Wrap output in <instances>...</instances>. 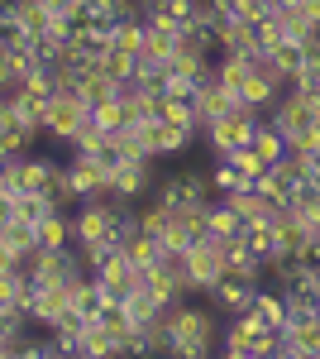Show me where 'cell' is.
Returning a JSON list of instances; mask_svg holds the SVG:
<instances>
[{
  "mask_svg": "<svg viewBox=\"0 0 320 359\" xmlns=\"http://www.w3.org/2000/svg\"><path fill=\"white\" fill-rule=\"evenodd\" d=\"M162 326L172 335V355H182V359L220 355L225 316H220L206 297H177L172 306H162Z\"/></svg>",
  "mask_w": 320,
  "mask_h": 359,
  "instance_id": "obj_1",
  "label": "cell"
},
{
  "mask_svg": "<svg viewBox=\"0 0 320 359\" xmlns=\"http://www.w3.org/2000/svg\"><path fill=\"white\" fill-rule=\"evenodd\" d=\"M220 355L225 359H267V355H277V345H272V331L253 311H239V316H225Z\"/></svg>",
  "mask_w": 320,
  "mask_h": 359,
  "instance_id": "obj_2",
  "label": "cell"
},
{
  "mask_svg": "<svg viewBox=\"0 0 320 359\" xmlns=\"http://www.w3.org/2000/svg\"><path fill=\"white\" fill-rule=\"evenodd\" d=\"M263 115L253 111V106H235L230 115H220V120H211L206 130H201V139H206V149H211V158H230L235 149H244V144H253V125H258Z\"/></svg>",
  "mask_w": 320,
  "mask_h": 359,
  "instance_id": "obj_3",
  "label": "cell"
},
{
  "mask_svg": "<svg viewBox=\"0 0 320 359\" xmlns=\"http://www.w3.org/2000/svg\"><path fill=\"white\" fill-rule=\"evenodd\" d=\"M225 269H230V254H225V240H220V235L206 230V235H196L187 245V278H191V287H196V297H201Z\"/></svg>",
  "mask_w": 320,
  "mask_h": 359,
  "instance_id": "obj_4",
  "label": "cell"
},
{
  "mask_svg": "<svg viewBox=\"0 0 320 359\" xmlns=\"http://www.w3.org/2000/svg\"><path fill=\"white\" fill-rule=\"evenodd\" d=\"M86 115H91V101H81V91H53L48 120H43V139H53L57 149H67V139L77 135V125Z\"/></svg>",
  "mask_w": 320,
  "mask_h": 359,
  "instance_id": "obj_5",
  "label": "cell"
},
{
  "mask_svg": "<svg viewBox=\"0 0 320 359\" xmlns=\"http://www.w3.org/2000/svg\"><path fill=\"white\" fill-rule=\"evenodd\" d=\"M153 182H158V158L139 154V158H120V163L110 168L106 187H115L125 201H144V196L153 192Z\"/></svg>",
  "mask_w": 320,
  "mask_h": 359,
  "instance_id": "obj_6",
  "label": "cell"
},
{
  "mask_svg": "<svg viewBox=\"0 0 320 359\" xmlns=\"http://www.w3.org/2000/svg\"><path fill=\"white\" fill-rule=\"evenodd\" d=\"M196 130H182V125H167V120H148L144 125V144H148V158H182L191 149Z\"/></svg>",
  "mask_w": 320,
  "mask_h": 359,
  "instance_id": "obj_7",
  "label": "cell"
},
{
  "mask_svg": "<svg viewBox=\"0 0 320 359\" xmlns=\"http://www.w3.org/2000/svg\"><path fill=\"white\" fill-rule=\"evenodd\" d=\"M201 297H206L220 316H239V311H249V302H253V283H244V278H235V273H220Z\"/></svg>",
  "mask_w": 320,
  "mask_h": 359,
  "instance_id": "obj_8",
  "label": "cell"
},
{
  "mask_svg": "<svg viewBox=\"0 0 320 359\" xmlns=\"http://www.w3.org/2000/svg\"><path fill=\"white\" fill-rule=\"evenodd\" d=\"M67 158V182H72V192H77V201H86V196H96L101 187L110 182V168L96 158V154H62Z\"/></svg>",
  "mask_w": 320,
  "mask_h": 359,
  "instance_id": "obj_9",
  "label": "cell"
},
{
  "mask_svg": "<svg viewBox=\"0 0 320 359\" xmlns=\"http://www.w3.org/2000/svg\"><path fill=\"white\" fill-rule=\"evenodd\" d=\"M191 101H196V120H201V130H206L211 120H220V115H230L239 106V91H230V86H220L215 77H206V82H196Z\"/></svg>",
  "mask_w": 320,
  "mask_h": 359,
  "instance_id": "obj_10",
  "label": "cell"
},
{
  "mask_svg": "<svg viewBox=\"0 0 320 359\" xmlns=\"http://www.w3.org/2000/svg\"><path fill=\"white\" fill-rule=\"evenodd\" d=\"M91 278H96L101 287H110V292H120V297H125V292L134 287V264L125 259V254H120V245H115L106 259L96 264V273H91Z\"/></svg>",
  "mask_w": 320,
  "mask_h": 359,
  "instance_id": "obj_11",
  "label": "cell"
},
{
  "mask_svg": "<svg viewBox=\"0 0 320 359\" xmlns=\"http://www.w3.org/2000/svg\"><path fill=\"white\" fill-rule=\"evenodd\" d=\"M206 230L220 235V240H235V235H244V216L225 201V196H215L211 206H206Z\"/></svg>",
  "mask_w": 320,
  "mask_h": 359,
  "instance_id": "obj_12",
  "label": "cell"
},
{
  "mask_svg": "<svg viewBox=\"0 0 320 359\" xmlns=\"http://www.w3.org/2000/svg\"><path fill=\"white\" fill-rule=\"evenodd\" d=\"M158 120L201 135V120H196V101H191V96H172V91H162V96H158Z\"/></svg>",
  "mask_w": 320,
  "mask_h": 359,
  "instance_id": "obj_13",
  "label": "cell"
},
{
  "mask_svg": "<svg viewBox=\"0 0 320 359\" xmlns=\"http://www.w3.org/2000/svg\"><path fill=\"white\" fill-rule=\"evenodd\" d=\"M144 34H148L144 15H125V20L110 25V48H120V53H139V48H144Z\"/></svg>",
  "mask_w": 320,
  "mask_h": 359,
  "instance_id": "obj_14",
  "label": "cell"
},
{
  "mask_svg": "<svg viewBox=\"0 0 320 359\" xmlns=\"http://www.w3.org/2000/svg\"><path fill=\"white\" fill-rule=\"evenodd\" d=\"M0 240L15 249L20 259H25V254H34V249H39V225H34V221H20V216H5V225H0Z\"/></svg>",
  "mask_w": 320,
  "mask_h": 359,
  "instance_id": "obj_15",
  "label": "cell"
},
{
  "mask_svg": "<svg viewBox=\"0 0 320 359\" xmlns=\"http://www.w3.org/2000/svg\"><path fill=\"white\" fill-rule=\"evenodd\" d=\"M253 149H258V158H263V163H277V158L287 154V135H282V130L263 115V120L253 125Z\"/></svg>",
  "mask_w": 320,
  "mask_h": 359,
  "instance_id": "obj_16",
  "label": "cell"
},
{
  "mask_svg": "<svg viewBox=\"0 0 320 359\" xmlns=\"http://www.w3.org/2000/svg\"><path fill=\"white\" fill-rule=\"evenodd\" d=\"M39 245L43 249L72 245V211H48V216L39 221Z\"/></svg>",
  "mask_w": 320,
  "mask_h": 359,
  "instance_id": "obj_17",
  "label": "cell"
},
{
  "mask_svg": "<svg viewBox=\"0 0 320 359\" xmlns=\"http://www.w3.org/2000/svg\"><path fill=\"white\" fill-rule=\"evenodd\" d=\"M48 211H57L53 201H48V192H15L10 196V216H20V221H43Z\"/></svg>",
  "mask_w": 320,
  "mask_h": 359,
  "instance_id": "obj_18",
  "label": "cell"
},
{
  "mask_svg": "<svg viewBox=\"0 0 320 359\" xmlns=\"http://www.w3.org/2000/svg\"><path fill=\"white\" fill-rule=\"evenodd\" d=\"M106 139H110V130H101V125L86 115V120L77 125V135L67 139V154H101V149H106Z\"/></svg>",
  "mask_w": 320,
  "mask_h": 359,
  "instance_id": "obj_19",
  "label": "cell"
},
{
  "mask_svg": "<svg viewBox=\"0 0 320 359\" xmlns=\"http://www.w3.org/2000/svg\"><path fill=\"white\" fill-rule=\"evenodd\" d=\"M101 72H106V77H110L115 86H120V82H130V77H134V53L106 48V53H101Z\"/></svg>",
  "mask_w": 320,
  "mask_h": 359,
  "instance_id": "obj_20",
  "label": "cell"
},
{
  "mask_svg": "<svg viewBox=\"0 0 320 359\" xmlns=\"http://www.w3.org/2000/svg\"><path fill=\"white\" fill-rule=\"evenodd\" d=\"M91 120L101 125V130H120L125 125V106H120V96H106V101H91Z\"/></svg>",
  "mask_w": 320,
  "mask_h": 359,
  "instance_id": "obj_21",
  "label": "cell"
},
{
  "mask_svg": "<svg viewBox=\"0 0 320 359\" xmlns=\"http://www.w3.org/2000/svg\"><path fill=\"white\" fill-rule=\"evenodd\" d=\"M77 91H81V101H106V96H115V82H110L106 72H86Z\"/></svg>",
  "mask_w": 320,
  "mask_h": 359,
  "instance_id": "obj_22",
  "label": "cell"
},
{
  "mask_svg": "<svg viewBox=\"0 0 320 359\" xmlns=\"http://www.w3.org/2000/svg\"><path fill=\"white\" fill-rule=\"evenodd\" d=\"M225 163H235L244 172V177H258V172H263V158H258V149H253V144H244V149H235V154H230V158H225Z\"/></svg>",
  "mask_w": 320,
  "mask_h": 359,
  "instance_id": "obj_23",
  "label": "cell"
},
{
  "mask_svg": "<svg viewBox=\"0 0 320 359\" xmlns=\"http://www.w3.org/2000/svg\"><path fill=\"white\" fill-rule=\"evenodd\" d=\"M48 15H67V20H81L86 15V0H39Z\"/></svg>",
  "mask_w": 320,
  "mask_h": 359,
  "instance_id": "obj_24",
  "label": "cell"
},
{
  "mask_svg": "<svg viewBox=\"0 0 320 359\" xmlns=\"http://www.w3.org/2000/svg\"><path fill=\"white\" fill-rule=\"evenodd\" d=\"M15 264H20V254H15V249L0 240V273H5V269H15Z\"/></svg>",
  "mask_w": 320,
  "mask_h": 359,
  "instance_id": "obj_25",
  "label": "cell"
},
{
  "mask_svg": "<svg viewBox=\"0 0 320 359\" xmlns=\"http://www.w3.org/2000/svg\"><path fill=\"white\" fill-rule=\"evenodd\" d=\"M301 0H272V10H296Z\"/></svg>",
  "mask_w": 320,
  "mask_h": 359,
  "instance_id": "obj_26",
  "label": "cell"
}]
</instances>
